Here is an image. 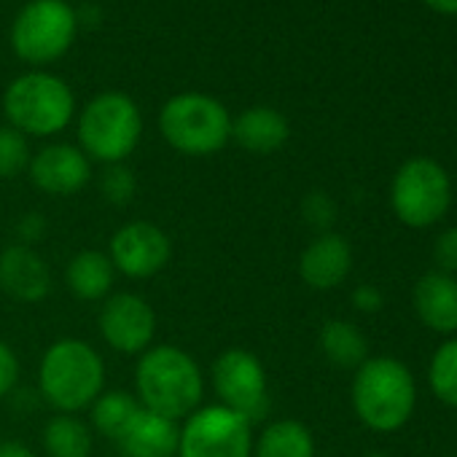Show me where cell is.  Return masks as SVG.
Instances as JSON below:
<instances>
[{"label": "cell", "instance_id": "cell-4", "mask_svg": "<svg viewBox=\"0 0 457 457\" xmlns=\"http://www.w3.org/2000/svg\"><path fill=\"white\" fill-rule=\"evenodd\" d=\"M159 132L183 156H212L232 140V113L204 92H180L159 111Z\"/></svg>", "mask_w": 457, "mask_h": 457}, {"label": "cell", "instance_id": "cell-13", "mask_svg": "<svg viewBox=\"0 0 457 457\" xmlns=\"http://www.w3.org/2000/svg\"><path fill=\"white\" fill-rule=\"evenodd\" d=\"M30 180L36 188L52 196H71L79 194L92 178L89 156L71 143H52L44 145L30 159Z\"/></svg>", "mask_w": 457, "mask_h": 457}, {"label": "cell", "instance_id": "cell-6", "mask_svg": "<svg viewBox=\"0 0 457 457\" xmlns=\"http://www.w3.org/2000/svg\"><path fill=\"white\" fill-rule=\"evenodd\" d=\"M4 111L9 127L20 129L25 137H52L68 129L73 121L76 97L62 79L33 71L9 84L4 95Z\"/></svg>", "mask_w": 457, "mask_h": 457}, {"label": "cell", "instance_id": "cell-20", "mask_svg": "<svg viewBox=\"0 0 457 457\" xmlns=\"http://www.w3.org/2000/svg\"><path fill=\"white\" fill-rule=\"evenodd\" d=\"M253 457H315L312 430L299 420L267 422L253 438Z\"/></svg>", "mask_w": 457, "mask_h": 457}, {"label": "cell", "instance_id": "cell-3", "mask_svg": "<svg viewBox=\"0 0 457 457\" xmlns=\"http://www.w3.org/2000/svg\"><path fill=\"white\" fill-rule=\"evenodd\" d=\"M414 403V377L398 358H366L355 369L353 409L366 428L377 433H393L409 422Z\"/></svg>", "mask_w": 457, "mask_h": 457}, {"label": "cell", "instance_id": "cell-11", "mask_svg": "<svg viewBox=\"0 0 457 457\" xmlns=\"http://www.w3.org/2000/svg\"><path fill=\"white\" fill-rule=\"evenodd\" d=\"M108 259L124 278L148 280L170 264L172 243L162 226L151 220H129L113 232Z\"/></svg>", "mask_w": 457, "mask_h": 457}, {"label": "cell", "instance_id": "cell-34", "mask_svg": "<svg viewBox=\"0 0 457 457\" xmlns=\"http://www.w3.org/2000/svg\"><path fill=\"white\" fill-rule=\"evenodd\" d=\"M369 457H387V454H379V452H374V454H369Z\"/></svg>", "mask_w": 457, "mask_h": 457}, {"label": "cell", "instance_id": "cell-23", "mask_svg": "<svg viewBox=\"0 0 457 457\" xmlns=\"http://www.w3.org/2000/svg\"><path fill=\"white\" fill-rule=\"evenodd\" d=\"M140 409L143 406H140L137 395H132L127 390H103L97 395V401L89 406L92 430H97L100 436H105L111 441H119Z\"/></svg>", "mask_w": 457, "mask_h": 457}, {"label": "cell", "instance_id": "cell-32", "mask_svg": "<svg viewBox=\"0 0 457 457\" xmlns=\"http://www.w3.org/2000/svg\"><path fill=\"white\" fill-rule=\"evenodd\" d=\"M0 457H38V454L28 444L9 438V441H0Z\"/></svg>", "mask_w": 457, "mask_h": 457}, {"label": "cell", "instance_id": "cell-17", "mask_svg": "<svg viewBox=\"0 0 457 457\" xmlns=\"http://www.w3.org/2000/svg\"><path fill=\"white\" fill-rule=\"evenodd\" d=\"M414 312L436 334L457 331V278L446 272H428L414 286Z\"/></svg>", "mask_w": 457, "mask_h": 457}, {"label": "cell", "instance_id": "cell-30", "mask_svg": "<svg viewBox=\"0 0 457 457\" xmlns=\"http://www.w3.org/2000/svg\"><path fill=\"white\" fill-rule=\"evenodd\" d=\"M382 291L377 288V286H371V283H363V286H358L355 291H353V307L358 310V312H366V315H371V312H379L382 310Z\"/></svg>", "mask_w": 457, "mask_h": 457}, {"label": "cell", "instance_id": "cell-33", "mask_svg": "<svg viewBox=\"0 0 457 457\" xmlns=\"http://www.w3.org/2000/svg\"><path fill=\"white\" fill-rule=\"evenodd\" d=\"M425 6H430L433 12L438 14H449V17H457V0H422Z\"/></svg>", "mask_w": 457, "mask_h": 457}, {"label": "cell", "instance_id": "cell-5", "mask_svg": "<svg viewBox=\"0 0 457 457\" xmlns=\"http://www.w3.org/2000/svg\"><path fill=\"white\" fill-rule=\"evenodd\" d=\"M143 137V113L127 92H100L79 116V148L89 162L124 164Z\"/></svg>", "mask_w": 457, "mask_h": 457}, {"label": "cell", "instance_id": "cell-24", "mask_svg": "<svg viewBox=\"0 0 457 457\" xmlns=\"http://www.w3.org/2000/svg\"><path fill=\"white\" fill-rule=\"evenodd\" d=\"M428 382L433 395L457 409V339L444 342L433 358H430V369H428Z\"/></svg>", "mask_w": 457, "mask_h": 457}, {"label": "cell", "instance_id": "cell-19", "mask_svg": "<svg viewBox=\"0 0 457 457\" xmlns=\"http://www.w3.org/2000/svg\"><path fill=\"white\" fill-rule=\"evenodd\" d=\"M116 270L103 251H79L65 270L71 294L81 302H105L113 291Z\"/></svg>", "mask_w": 457, "mask_h": 457}, {"label": "cell", "instance_id": "cell-31", "mask_svg": "<svg viewBox=\"0 0 457 457\" xmlns=\"http://www.w3.org/2000/svg\"><path fill=\"white\" fill-rule=\"evenodd\" d=\"M44 232H46V223H44V218L38 212H28L17 223V237H20L22 245H30L33 248V243H38Z\"/></svg>", "mask_w": 457, "mask_h": 457}, {"label": "cell", "instance_id": "cell-10", "mask_svg": "<svg viewBox=\"0 0 457 457\" xmlns=\"http://www.w3.org/2000/svg\"><path fill=\"white\" fill-rule=\"evenodd\" d=\"M175 457H253V425L220 403L199 406L180 425Z\"/></svg>", "mask_w": 457, "mask_h": 457}, {"label": "cell", "instance_id": "cell-18", "mask_svg": "<svg viewBox=\"0 0 457 457\" xmlns=\"http://www.w3.org/2000/svg\"><path fill=\"white\" fill-rule=\"evenodd\" d=\"M291 137L288 119L270 105H253L232 119V140L248 154L270 156L280 151Z\"/></svg>", "mask_w": 457, "mask_h": 457}, {"label": "cell", "instance_id": "cell-12", "mask_svg": "<svg viewBox=\"0 0 457 457\" xmlns=\"http://www.w3.org/2000/svg\"><path fill=\"white\" fill-rule=\"evenodd\" d=\"M103 342L121 355H143L156 337V312L140 294H111L97 315Z\"/></svg>", "mask_w": 457, "mask_h": 457}, {"label": "cell", "instance_id": "cell-14", "mask_svg": "<svg viewBox=\"0 0 457 457\" xmlns=\"http://www.w3.org/2000/svg\"><path fill=\"white\" fill-rule=\"evenodd\" d=\"M0 291L22 304H38L52 294V270L36 248L14 243L0 251Z\"/></svg>", "mask_w": 457, "mask_h": 457}, {"label": "cell", "instance_id": "cell-22", "mask_svg": "<svg viewBox=\"0 0 457 457\" xmlns=\"http://www.w3.org/2000/svg\"><path fill=\"white\" fill-rule=\"evenodd\" d=\"M320 350L339 369H358L369 358V342L350 320H328L320 328Z\"/></svg>", "mask_w": 457, "mask_h": 457}, {"label": "cell", "instance_id": "cell-8", "mask_svg": "<svg viewBox=\"0 0 457 457\" xmlns=\"http://www.w3.org/2000/svg\"><path fill=\"white\" fill-rule=\"evenodd\" d=\"M79 33V14L65 0H30L17 14L12 28V46L20 60L30 65L57 62L73 46Z\"/></svg>", "mask_w": 457, "mask_h": 457}, {"label": "cell", "instance_id": "cell-25", "mask_svg": "<svg viewBox=\"0 0 457 457\" xmlns=\"http://www.w3.org/2000/svg\"><path fill=\"white\" fill-rule=\"evenodd\" d=\"M30 143L14 127H0V178L12 180L30 167Z\"/></svg>", "mask_w": 457, "mask_h": 457}, {"label": "cell", "instance_id": "cell-1", "mask_svg": "<svg viewBox=\"0 0 457 457\" xmlns=\"http://www.w3.org/2000/svg\"><path fill=\"white\" fill-rule=\"evenodd\" d=\"M135 390L143 409L180 422L202 406L204 377L196 358L183 347L151 345L137 355Z\"/></svg>", "mask_w": 457, "mask_h": 457}, {"label": "cell", "instance_id": "cell-27", "mask_svg": "<svg viewBox=\"0 0 457 457\" xmlns=\"http://www.w3.org/2000/svg\"><path fill=\"white\" fill-rule=\"evenodd\" d=\"M302 215L307 218L312 228H320V235H323V232H331V223L337 218V204L326 191H312L302 202Z\"/></svg>", "mask_w": 457, "mask_h": 457}, {"label": "cell", "instance_id": "cell-9", "mask_svg": "<svg viewBox=\"0 0 457 457\" xmlns=\"http://www.w3.org/2000/svg\"><path fill=\"white\" fill-rule=\"evenodd\" d=\"M210 382L218 395V403L237 411L251 425L262 422L270 414V379L262 358L245 347L223 350L210 369Z\"/></svg>", "mask_w": 457, "mask_h": 457}, {"label": "cell", "instance_id": "cell-21", "mask_svg": "<svg viewBox=\"0 0 457 457\" xmlns=\"http://www.w3.org/2000/svg\"><path fill=\"white\" fill-rule=\"evenodd\" d=\"M92 428L79 414H54L44 425V449L49 457H89Z\"/></svg>", "mask_w": 457, "mask_h": 457}, {"label": "cell", "instance_id": "cell-28", "mask_svg": "<svg viewBox=\"0 0 457 457\" xmlns=\"http://www.w3.org/2000/svg\"><path fill=\"white\" fill-rule=\"evenodd\" d=\"M433 259L438 264V272L454 275L457 272V226H449L433 243Z\"/></svg>", "mask_w": 457, "mask_h": 457}, {"label": "cell", "instance_id": "cell-16", "mask_svg": "<svg viewBox=\"0 0 457 457\" xmlns=\"http://www.w3.org/2000/svg\"><path fill=\"white\" fill-rule=\"evenodd\" d=\"M180 425L156 411L140 409L116 441L121 457H175Z\"/></svg>", "mask_w": 457, "mask_h": 457}, {"label": "cell", "instance_id": "cell-15", "mask_svg": "<svg viewBox=\"0 0 457 457\" xmlns=\"http://www.w3.org/2000/svg\"><path fill=\"white\" fill-rule=\"evenodd\" d=\"M353 270V248L337 232L318 235L299 256V278L312 291L339 288Z\"/></svg>", "mask_w": 457, "mask_h": 457}, {"label": "cell", "instance_id": "cell-2", "mask_svg": "<svg viewBox=\"0 0 457 457\" xmlns=\"http://www.w3.org/2000/svg\"><path fill=\"white\" fill-rule=\"evenodd\" d=\"M105 390L103 355L79 337L57 339L38 363V393L60 414L89 409Z\"/></svg>", "mask_w": 457, "mask_h": 457}, {"label": "cell", "instance_id": "cell-26", "mask_svg": "<svg viewBox=\"0 0 457 457\" xmlns=\"http://www.w3.org/2000/svg\"><path fill=\"white\" fill-rule=\"evenodd\" d=\"M100 191L111 204L124 207V204H129L135 199L137 178L127 164H108L103 178H100Z\"/></svg>", "mask_w": 457, "mask_h": 457}, {"label": "cell", "instance_id": "cell-7", "mask_svg": "<svg viewBox=\"0 0 457 457\" xmlns=\"http://www.w3.org/2000/svg\"><path fill=\"white\" fill-rule=\"evenodd\" d=\"M452 204V180L430 156H414L398 167L390 183V207L409 228L438 223Z\"/></svg>", "mask_w": 457, "mask_h": 457}, {"label": "cell", "instance_id": "cell-29", "mask_svg": "<svg viewBox=\"0 0 457 457\" xmlns=\"http://www.w3.org/2000/svg\"><path fill=\"white\" fill-rule=\"evenodd\" d=\"M17 382H20V358L9 342L0 339V398L14 393Z\"/></svg>", "mask_w": 457, "mask_h": 457}]
</instances>
